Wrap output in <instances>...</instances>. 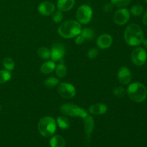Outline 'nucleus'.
I'll return each instance as SVG.
<instances>
[{"instance_id":"obj_19","label":"nucleus","mask_w":147,"mask_h":147,"mask_svg":"<svg viewBox=\"0 0 147 147\" xmlns=\"http://www.w3.org/2000/svg\"><path fill=\"white\" fill-rule=\"evenodd\" d=\"M55 70V73L57 76L60 78L65 77L67 75V68H66V66L65 65L64 63H60V64L57 65Z\"/></svg>"},{"instance_id":"obj_27","label":"nucleus","mask_w":147,"mask_h":147,"mask_svg":"<svg viewBox=\"0 0 147 147\" xmlns=\"http://www.w3.org/2000/svg\"><path fill=\"white\" fill-rule=\"evenodd\" d=\"M131 0H111V3L116 7H124L129 5Z\"/></svg>"},{"instance_id":"obj_25","label":"nucleus","mask_w":147,"mask_h":147,"mask_svg":"<svg viewBox=\"0 0 147 147\" xmlns=\"http://www.w3.org/2000/svg\"><path fill=\"white\" fill-rule=\"evenodd\" d=\"M144 11V8L142 5L139 4H136V5H134L133 7L131 8L130 13L132 15L135 16V17H139V16L142 15V13Z\"/></svg>"},{"instance_id":"obj_35","label":"nucleus","mask_w":147,"mask_h":147,"mask_svg":"<svg viewBox=\"0 0 147 147\" xmlns=\"http://www.w3.org/2000/svg\"><path fill=\"white\" fill-rule=\"evenodd\" d=\"M146 3H147V0H146Z\"/></svg>"},{"instance_id":"obj_33","label":"nucleus","mask_w":147,"mask_h":147,"mask_svg":"<svg viewBox=\"0 0 147 147\" xmlns=\"http://www.w3.org/2000/svg\"><path fill=\"white\" fill-rule=\"evenodd\" d=\"M142 22H143L144 24L147 26V11L145 12V14H144L143 18H142Z\"/></svg>"},{"instance_id":"obj_36","label":"nucleus","mask_w":147,"mask_h":147,"mask_svg":"<svg viewBox=\"0 0 147 147\" xmlns=\"http://www.w3.org/2000/svg\"><path fill=\"white\" fill-rule=\"evenodd\" d=\"M0 110H1V108H0Z\"/></svg>"},{"instance_id":"obj_20","label":"nucleus","mask_w":147,"mask_h":147,"mask_svg":"<svg viewBox=\"0 0 147 147\" xmlns=\"http://www.w3.org/2000/svg\"><path fill=\"white\" fill-rule=\"evenodd\" d=\"M57 123L59 127L62 129H67L70 126V121L65 116H59L57 119Z\"/></svg>"},{"instance_id":"obj_11","label":"nucleus","mask_w":147,"mask_h":147,"mask_svg":"<svg viewBox=\"0 0 147 147\" xmlns=\"http://www.w3.org/2000/svg\"><path fill=\"white\" fill-rule=\"evenodd\" d=\"M129 18H130V11L125 8L118 9L117 11H116L113 16L115 23L119 25H123L126 24Z\"/></svg>"},{"instance_id":"obj_13","label":"nucleus","mask_w":147,"mask_h":147,"mask_svg":"<svg viewBox=\"0 0 147 147\" xmlns=\"http://www.w3.org/2000/svg\"><path fill=\"white\" fill-rule=\"evenodd\" d=\"M55 7L54 4L50 1H43V2L40 3V5L38 6L39 13L43 16H49L51 15L53 12L55 11Z\"/></svg>"},{"instance_id":"obj_21","label":"nucleus","mask_w":147,"mask_h":147,"mask_svg":"<svg viewBox=\"0 0 147 147\" xmlns=\"http://www.w3.org/2000/svg\"><path fill=\"white\" fill-rule=\"evenodd\" d=\"M37 55L40 58L47 60L50 58V50L45 47H41L37 50Z\"/></svg>"},{"instance_id":"obj_10","label":"nucleus","mask_w":147,"mask_h":147,"mask_svg":"<svg viewBox=\"0 0 147 147\" xmlns=\"http://www.w3.org/2000/svg\"><path fill=\"white\" fill-rule=\"evenodd\" d=\"M84 123V132L86 136V142L89 144L91 139V135L94 129V120L91 116L88 114L87 116L83 119Z\"/></svg>"},{"instance_id":"obj_5","label":"nucleus","mask_w":147,"mask_h":147,"mask_svg":"<svg viewBox=\"0 0 147 147\" xmlns=\"http://www.w3.org/2000/svg\"><path fill=\"white\" fill-rule=\"evenodd\" d=\"M60 110L65 115L70 117H80L83 119L88 114L84 109L73 103H65L61 105L60 106Z\"/></svg>"},{"instance_id":"obj_26","label":"nucleus","mask_w":147,"mask_h":147,"mask_svg":"<svg viewBox=\"0 0 147 147\" xmlns=\"http://www.w3.org/2000/svg\"><path fill=\"white\" fill-rule=\"evenodd\" d=\"M11 74L8 70H0V83H4L11 79Z\"/></svg>"},{"instance_id":"obj_29","label":"nucleus","mask_w":147,"mask_h":147,"mask_svg":"<svg viewBox=\"0 0 147 147\" xmlns=\"http://www.w3.org/2000/svg\"><path fill=\"white\" fill-rule=\"evenodd\" d=\"M63 18V14L61 11L58 10L54 13L53 16V20L55 23H60Z\"/></svg>"},{"instance_id":"obj_17","label":"nucleus","mask_w":147,"mask_h":147,"mask_svg":"<svg viewBox=\"0 0 147 147\" xmlns=\"http://www.w3.org/2000/svg\"><path fill=\"white\" fill-rule=\"evenodd\" d=\"M55 67L56 65L54 61H53V60L47 61L42 65L41 67H40V70H41L43 74L47 75L53 72V70H55Z\"/></svg>"},{"instance_id":"obj_2","label":"nucleus","mask_w":147,"mask_h":147,"mask_svg":"<svg viewBox=\"0 0 147 147\" xmlns=\"http://www.w3.org/2000/svg\"><path fill=\"white\" fill-rule=\"evenodd\" d=\"M81 25L76 20H68L62 23L58 27V33L61 37L66 39L76 37L80 34Z\"/></svg>"},{"instance_id":"obj_7","label":"nucleus","mask_w":147,"mask_h":147,"mask_svg":"<svg viewBox=\"0 0 147 147\" xmlns=\"http://www.w3.org/2000/svg\"><path fill=\"white\" fill-rule=\"evenodd\" d=\"M146 52L142 47H136L131 53V60L134 65L142 66L146 61Z\"/></svg>"},{"instance_id":"obj_15","label":"nucleus","mask_w":147,"mask_h":147,"mask_svg":"<svg viewBox=\"0 0 147 147\" xmlns=\"http://www.w3.org/2000/svg\"><path fill=\"white\" fill-rule=\"evenodd\" d=\"M75 3V0H57V7L62 12L68 11L73 8Z\"/></svg>"},{"instance_id":"obj_31","label":"nucleus","mask_w":147,"mask_h":147,"mask_svg":"<svg viewBox=\"0 0 147 147\" xmlns=\"http://www.w3.org/2000/svg\"><path fill=\"white\" fill-rule=\"evenodd\" d=\"M113 5L111 4V3H107V4H105L103 7V9L105 12L108 13V12H111L113 9Z\"/></svg>"},{"instance_id":"obj_14","label":"nucleus","mask_w":147,"mask_h":147,"mask_svg":"<svg viewBox=\"0 0 147 147\" xmlns=\"http://www.w3.org/2000/svg\"><path fill=\"white\" fill-rule=\"evenodd\" d=\"M113 43V38L110 34H103L99 36L97 40V45L100 49H107Z\"/></svg>"},{"instance_id":"obj_18","label":"nucleus","mask_w":147,"mask_h":147,"mask_svg":"<svg viewBox=\"0 0 147 147\" xmlns=\"http://www.w3.org/2000/svg\"><path fill=\"white\" fill-rule=\"evenodd\" d=\"M50 145L51 147H65V141L61 136H54L50 141Z\"/></svg>"},{"instance_id":"obj_23","label":"nucleus","mask_w":147,"mask_h":147,"mask_svg":"<svg viewBox=\"0 0 147 147\" xmlns=\"http://www.w3.org/2000/svg\"><path fill=\"white\" fill-rule=\"evenodd\" d=\"M3 65H4V68L8 71H11L14 69V61L10 57H6L3 60Z\"/></svg>"},{"instance_id":"obj_30","label":"nucleus","mask_w":147,"mask_h":147,"mask_svg":"<svg viewBox=\"0 0 147 147\" xmlns=\"http://www.w3.org/2000/svg\"><path fill=\"white\" fill-rule=\"evenodd\" d=\"M98 54V49L93 47V48L90 49V50H88L87 55L88 57V58L94 59L97 57Z\"/></svg>"},{"instance_id":"obj_32","label":"nucleus","mask_w":147,"mask_h":147,"mask_svg":"<svg viewBox=\"0 0 147 147\" xmlns=\"http://www.w3.org/2000/svg\"><path fill=\"white\" fill-rule=\"evenodd\" d=\"M84 41H85L84 37H83L80 34H78V36H76V40H75V42H76V43L77 45L83 44V43L84 42Z\"/></svg>"},{"instance_id":"obj_12","label":"nucleus","mask_w":147,"mask_h":147,"mask_svg":"<svg viewBox=\"0 0 147 147\" xmlns=\"http://www.w3.org/2000/svg\"><path fill=\"white\" fill-rule=\"evenodd\" d=\"M119 81L123 85H127L131 81L132 75L131 70L127 67H121L117 75Z\"/></svg>"},{"instance_id":"obj_3","label":"nucleus","mask_w":147,"mask_h":147,"mask_svg":"<svg viewBox=\"0 0 147 147\" xmlns=\"http://www.w3.org/2000/svg\"><path fill=\"white\" fill-rule=\"evenodd\" d=\"M127 93L131 100L136 103H142L146 98L147 90L142 83L136 82L129 85Z\"/></svg>"},{"instance_id":"obj_28","label":"nucleus","mask_w":147,"mask_h":147,"mask_svg":"<svg viewBox=\"0 0 147 147\" xmlns=\"http://www.w3.org/2000/svg\"><path fill=\"white\" fill-rule=\"evenodd\" d=\"M113 95L116 96V97L123 98V97H124L125 95H126V90H125V88H123V87L119 86V87H116V88L113 90Z\"/></svg>"},{"instance_id":"obj_34","label":"nucleus","mask_w":147,"mask_h":147,"mask_svg":"<svg viewBox=\"0 0 147 147\" xmlns=\"http://www.w3.org/2000/svg\"><path fill=\"white\" fill-rule=\"evenodd\" d=\"M142 43H143L144 46L145 47H146V48H147V39H144Z\"/></svg>"},{"instance_id":"obj_1","label":"nucleus","mask_w":147,"mask_h":147,"mask_svg":"<svg viewBox=\"0 0 147 147\" xmlns=\"http://www.w3.org/2000/svg\"><path fill=\"white\" fill-rule=\"evenodd\" d=\"M124 40L130 46H137L142 43L144 33L140 26L136 24H129L125 30Z\"/></svg>"},{"instance_id":"obj_8","label":"nucleus","mask_w":147,"mask_h":147,"mask_svg":"<svg viewBox=\"0 0 147 147\" xmlns=\"http://www.w3.org/2000/svg\"><path fill=\"white\" fill-rule=\"evenodd\" d=\"M58 93L61 97L66 99H70L76 96V88L68 83H62L59 85Z\"/></svg>"},{"instance_id":"obj_24","label":"nucleus","mask_w":147,"mask_h":147,"mask_svg":"<svg viewBox=\"0 0 147 147\" xmlns=\"http://www.w3.org/2000/svg\"><path fill=\"white\" fill-rule=\"evenodd\" d=\"M59 84V80L55 77L48 78L45 81V86L49 88H53Z\"/></svg>"},{"instance_id":"obj_22","label":"nucleus","mask_w":147,"mask_h":147,"mask_svg":"<svg viewBox=\"0 0 147 147\" xmlns=\"http://www.w3.org/2000/svg\"><path fill=\"white\" fill-rule=\"evenodd\" d=\"M80 34L84 37L85 40H91L94 38L95 33L93 30L90 28H85L81 30Z\"/></svg>"},{"instance_id":"obj_4","label":"nucleus","mask_w":147,"mask_h":147,"mask_svg":"<svg viewBox=\"0 0 147 147\" xmlns=\"http://www.w3.org/2000/svg\"><path fill=\"white\" fill-rule=\"evenodd\" d=\"M37 129L42 136L45 137L52 136L56 131L55 120L50 116L42 118L38 122Z\"/></svg>"},{"instance_id":"obj_9","label":"nucleus","mask_w":147,"mask_h":147,"mask_svg":"<svg viewBox=\"0 0 147 147\" xmlns=\"http://www.w3.org/2000/svg\"><path fill=\"white\" fill-rule=\"evenodd\" d=\"M65 55V47L62 43L53 45L50 50V58L54 62L61 61Z\"/></svg>"},{"instance_id":"obj_6","label":"nucleus","mask_w":147,"mask_h":147,"mask_svg":"<svg viewBox=\"0 0 147 147\" xmlns=\"http://www.w3.org/2000/svg\"><path fill=\"white\" fill-rule=\"evenodd\" d=\"M93 17V10L90 6L83 4L78 7L76 12V17L78 22L81 24H88Z\"/></svg>"},{"instance_id":"obj_16","label":"nucleus","mask_w":147,"mask_h":147,"mask_svg":"<svg viewBox=\"0 0 147 147\" xmlns=\"http://www.w3.org/2000/svg\"><path fill=\"white\" fill-rule=\"evenodd\" d=\"M108 111L107 106L102 103H96L90 106L88 109V111L93 115H103Z\"/></svg>"}]
</instances>
